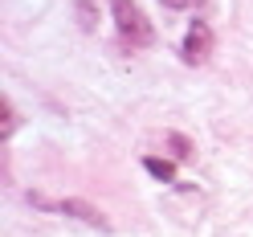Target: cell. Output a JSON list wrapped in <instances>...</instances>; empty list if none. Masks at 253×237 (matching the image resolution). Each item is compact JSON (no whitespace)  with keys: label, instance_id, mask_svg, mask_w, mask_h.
Segmentation results:
<instances>
[{"label":"cell","instance_id":"3957f363","mask_svg":"<svg viewBox=\"0 0 253 237\" xmlns=\"http://www.w3.org/2000/svg\"><path fill=\"white\" fill-rule=\"evenodd\" d=\"M57 209L66 213V217H78L82 225H94V229H110L106 213H102V209H94V204H86V200H61Z\"/></svg>","mask_w":253,"mask_h":237},{"label":"cell","instance_id":"6da1fadb","mask_svg":"<svg viewBox=\"0 0 253 237\" xmlns=\"http://www.w3.org/2000/svg\"><path fill=\"white\" fill-rule=\"evenodd\" d=\"M115 25H119V33L131 41V45H151V25H147V17H143V8L135 4V0H115Z\"/></svg>","mask_w":253,"mask_h":237},{"label":"cell","instance_id":"8992f818","mask_svg":"<svg viewBox=\"0 0 253 237\" xmlns=\"http://www.w3.org/2000/svg\"><path fill=\"white\" fill-rule=\"evenodd\" d=\"M168 147H171V151H176V160H192V151H196V147H192V143H188V139H184V135H176V131H171V135H168Z\"/></svg>","mask_w":253,"mask_h":237},{"label":"cell","instance_id":"277c9868","mask_svg":"<svg viewBox=\"0 0 253 237\" xmlns=\"http://www.w3.org/2000/svg\"><path fill=\"white\" fill-rule=\"evenodd\" d=\"M143 168L151 172L155 180H164V184H171V180H176V164H171V160H155V155H147V160H143Z\"/></svg>","mask_w":253,"mask_h":237},{"label":"cell","instance_id":"52a82bcc","mask_svg":"<svg viewBox=\"0 0 253 237\" xmlns=\"http://www.w3.org/2000/svg\"><path fill=\"white\" fill-rule=\"evenodd\" d=\"M0 115H4V123H0V135L8 139L12 127H17V115H12V102H8V98H4V106H0Z\"/></svg>","mask_w":253,"mask_h":237},{"label":"cell","instance_id":"ba28073f","mask_svg":"<svg viewBox=\"0 0 253 237\" xmlns=\"http://www.w3.org/2000/svg\"><path fill=\"white\" fill-rule=\"evenodd\" d=\"M188 4H192V0H164V8H176V12H180V8H188Z\"/></svg>","mask_w":253,"mask_h":237},{"label":"cell","instance_id":"7a4b0ae2","mask_svg":"<svg viewBox=\"0 0 253 237\" xmlns=\"http://www.w3.org/2000/svg\"><path fill=\"white\" fill-rule=\"evenodd\" d=\"M212 53V33L204 21H192L188 25V37H184V61L188 66H200V61H209Z\"/></svg>","mask_w":253,"mask_h":237},{"label":"cell","instance_id":"5b68a950","mask_svg":"<svg viewBox=\"0 0 253 237\" xmlns=\"http://www.w3.org/2000/svg\"><path fill=\"white\" fill-rule=\"evenodd\" d=\"M74 17H78V25H82L86 33H94V25H98V8H94L90 0H78V4H74Z\"/></svg>","mask_w":253,"mask_h":237}]
</instances>
